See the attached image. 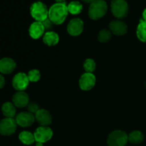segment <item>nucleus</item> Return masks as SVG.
Here are the masks:
<instances>
[{
	"label": "nucleus",
	"instance_id": "6ab92c4d",
	"mask_svg": "<svg viewBox=\"0 0 146 146\" xmlns=\"http://www.w3.org/2000/svg\"><path fill=\"white\" fill-rule=\"evenodd\" d=\"M19 139L23 144L27 145H30L34 144L36 142L34 134L29 131H22L19 135Z\"/></svg>",
	"mask_w": 146,
	"mask_h": 146
},
{
	"label": "nucleus",
	"instance_id": "423d86ee",
	"mask_svg": "<svg viewBox=\"0 0 146 146\" xmlns=\"http://www.w3.org/2000/svg\"><path fill=\"white\" fill-rule=\"evenodd\" d=\"M17 123L13 118H5L0 121V134L5 136L14 134L17 131Z\"/></svg>",
	"mask_w": 146,
	"mask_h": 146
},
{
	"label": "nucleus",
	"instance_id": "1a4fd4ad",
	"mask_svg": "<svg viewBox=\"0 0 146 146\" xmlns=\"http://www.w3.org/2000/svg\"><path fill=\"white\" fill-rule=\"evenodd\" d=\"M96 78L92 73H86L83 74L79 79V86L83 91H90L96 85Z\"/></svg>",
	"mask_w": 146,
	"mask_h": 146
},
{
	"label": "nucleus",
	"instance_id": "39448f33",
	"mask_svg": "<svg viewBox=\"0 0 146 146\" xmlns=\"http://www.w3.org/2000/svg\"><path fill=\"white\" fill-rule=\"evenodd\" d=\"M128 141V135L121 130H116L110 133L107 139L108 146H125Z\"/></svg>",
	"mask_w": 146,
	"mask_h": 146
},
{
	"label": "nucleus",
	"instance_id": "c85d7f7f",
	"mask_svg": "<svg viewBox=\"0 0 146 146\" xmlns=\"http://www.w3.org/2000/svg\"><path fill=\"white\" fill-rule=\"evenodd\" d=\"M142 17H143V19L144 21H146V8L143 10V11Z\"/></svg>",
	"mask_w": 146,
	"mask_h": 146
},
{
	"label": "nucleus",
	"instance_id": "9b49d317",
	"mask_svg": "<svg viewBox=\"0 0 146 146\" xmlns=\"http://www.w3.org/2000/svg\"><path fill=\"white\" fill-rule=\"evenodd\" d=\"M17 125L23 128L31 126L35 121V115L30 112H21L16 117Z\"/></svg>",
	"mask_w": 146,
	"mask_h": 146
},
{
	"label": "nucleus",
	"instance_id": "4be33fe9",
	"mask_svg": "<svg viewBox=\"0 0 146 146\" xmlns=\"http://www.w3.org/2000/svg\"><path fill=\"white\" fill-rule=\"evenodd\" d=\"M144 140V135L140 131H134L128 135V141L132 144L138 145Z\"/></svg>",
	"mask_w": 146,
	"mask_h": 146
},
{
	"label": "nucleus",
	"instance_id": "a878e982",
	"mask_svg": "<svg viewBox=\"0 0 146 146\" xmlns=\"http://www.w3.org/2000/svg\"><path fill=\"white\" fill-rule=\"evenodd\" d=\"M27 109H28L29 112L33 114H35L39 110V108H38V106L36 103L32 102L29 103L28 104V106H27Z\"/></svg>",
	"mask_w": 146,
	"mask_h": 146
},
{
	"label": "nucleus",
	"instance_id": "c756f323",
	"mask_svg": "<svg viewBox=\"0 0 146 146\" xmlns=\"http://www.w3.org/2000/svg\"><path fill=\"white\" fill-rule=\"evenodd\" d=\"M81 1H84V2H85V3H87V4H91V3L94 2V1H95V0H81Z\"/></svg>",
	"mask_w": 146,
	"mask_h": 146
},
{
	"label": "nucleus",
	"instance_id": "f8f14e48",
	"mask_svg": "<svg viewBox=\"0 0 146 146\" xmlns=\"http://www.w3.org/2000/svg\"><path fill=\"white\" fill-rule=\"evenodd\" d=\"M110 31L116 36H123L128 31V26L120 19L114 20L109 24Z\"/></svg>",
	"mask_w": 146,
	"mask_h": 146
},
{
	"label": "nucleus",
	"instance_id": "f03ea898",
	"mask_svg": "<svg viewBox=\"0 0 146 146\" xmlns=\"http://www.w3.org/2000/svg\"><path fill=\"white\" fill-rule=\"evenodd\" d=\"M108 11V4L104 0H95L88 8V17L93 20H98L104 17Z\"/></svg>",
	"mask_w": 146,
	"mask_h": 146
},
{
	"label": "nucleus",
	"instance_id": "412c9836",
	"mask_svg": "<svg viewBox=\"0 0 146 146\" xmlns=\"http://www.w3.org/2000/svg\"><path fill=\"white\" fill-rule=\"evenodd\" d=\"M68 13L73 15H77L81 14L83 11V5L78 1H72L67 5Z\"/></svg>",
	"mask_w": 146,
	"mask_h": 146
},
{
	"label": "nucleus",
	"instance_id": "b1692460",
	"mask_svg": "<svg viewBox=\"0 0 146 146\" xmlns=\"http://www.w3.org/2000/svg\"><path fill=\"white\" fill-rule=\"evenodd\" d=\"M96 68L95 61L92 58H87L84 63V68L86 73H93Z\"/></svg>",
	"mask_w": 146,
	"mask_h": 146
},
{
	"label": "nucleus",
	"instance_id": "4468645a",
	"mask_svg": "<svg viewBox=\"0 0 146 146\" xmlns=\"http://www.w3.org/2000/svg\"><path fill=\"white\" fill-rule=\"evenodd\" d=\"M35 119L41 126H48L52 122L51 113L45 109H39L35 114Z\"/></svg>",
	"mask_w": 146,
	"mask_h": 146
},
{
	"label": "nucleus",
	"instance_id": "ddd939ff",
	"mask_svg": "<svg viewBox=\"0 0 146 146\" xmlns=\"http://www.w3.org/2000/svg\"><path fill=\"white\" fill-rule=\"evenodd\" d=\"M12 103L17 108H24L29 104V97L24 91H17L13 96Z\"/></svg>",
	"mask_w": 146,
	"mask_h": 146
},
{
	"label": "nucleus",
	"instance_id": "f257e3e1",
	"mask_svg": "<svg viewBox=\"0 0 146 146\" xmlns=\"http://www.w3.org/2000/svg\"><path fill=\"white\" fill-rule=\"evenodd\" d=\"M68 14V7L66 3H55L48 9V19L56 25L63 24Z\"/></svg>",
	"mask_w": 146,
	"mask_h": 146
},
{
	"label": "nucleus",
	"instance_id": "dca6fc26",
	"mask_svg": "<svg viewBox=\"0 0 146 146\" xmlns=\"http://www.w3.org/2000/svg\"><path fill=\"white\" fill-rule=\"evenodd\" d=\"M45 31V28L42 22L35 21L32 23L29 29V34L33 39H38L42 36Z\"/></svg>",
	"mask_w": 146,
	"mask_h": 146
},
{
	"label": "nucleus",
	"instance_id": "aec40b11",
	"mask_svg": "<svg viewBox=\"0 0 146 146\" xmlns=\"http://www.w3.org/2000/svg\"><path fill=\"white\" fill-rule=\"evenodd\" d=\"M136 35L139 41L146 43V21H144L143 19L140 20L137 27Z\"/></svg>",
	"mask_w": 146,
	"mask_h": 146
},
{
	"label": "nucleus",
	"instance_id": "393cba45",
	"mask_svg": "<svg viewBox=\"0 0 146 146\" xmlns=\"http://www.w3.org/2000/svg\"><path fill=\"white\" fill-rule=\"evenodd\" d=\"M30 82H37L41 78V73L37 69H32L29 71L27 74Z\"/></svg>",
	"mask_w": 146,
	"mask_h": 146
},
{
	"label": "nucleus",
	"instance_id": "f3484780",
	"mask_svg": "<svg viewBox=\"0 0 146 146\" xmlns=\"http://www.w3.org/2000/svg\"><path fill=\"white\" fill-rule=\"evenodd\" d=\"M43 42L48 46H54L59 42V36L53 31H47L44 34Z\"/></svg>",
	"mask_w": 146,
	"mask_h": 146
},
{
	"label": "nucleus",
	"instance_id": "a211bd4d",
	"mask_svg": "<svg viewBox=\"0 0 146 146\" xmlns=\"http://www.w3.org/2000/svg\"><path fill=\"white\" fill-rule=\"evenodd\" d=\"M2 113L6 118H13L16 115V106L11 102H5L1 106Z\"/></svg>",
	"mask_w": 146,
	"mask_h": 146
},
{
	"label": "nucleus",
	"instance_id": "6e6552de",
	"mask_svg": "<svg viewBox=\"0 0 146 146\" xmlns=\"http://www.w3.org/2000/svg\"><path fill=\"white\" fill-rule=\"evenodd\" d=\"M36 142L44 143L51 139L53 131L48 126H40L36 128L34 133Z\"/></svg>",
	"mask_w": 146,
	"mask_h": 146
},
{
	"label": "nucleus",
	"instance_id": "2eb2a0df",
	"mask_svg": "<svg viewBox=\"0 0 146 146\" xmlns=\"http://www.w3.org/2000/svg\"><path fill=\"white\" fill-rule=\"evenodd\" d=\"M17 64L11 58L5 57L0 59V73L2 74H10L15 70Z\"/></svg>",
	"mask_w": 146,
	"mask_h": 146
},
{
	"label": "nucleus",
	"instance_id": "473e14b6",
	"mask_svg": "<svg viewBox=\"0 0 146 146\" xmlns=\"http://www.w3.org/2000/svg\"><path fill=\"white\" fill-rule=\"evenodd\" d=\"M125 1H126V0H125Z\"/></svg>",
	"mask_w": 146,
	"mask_h": 146
},
{
	"label": "nucleus",
	"instance_id": "7ed1b4c3",
	"mask_svg": "<svg viewBox=\"0 0 146 146\" xmlns=\"http://www.w3.org/2000/svg\"><path fill=\"white\" fill-rule=\"evenodd\" d=\"M30 14L36 21L43 22L48 18V9L42 1H35L30 7Z\"/></svg>",
	"mask_w": 146,
	"mask_h": 146
},
{
	"label": "nucleus",
	"instance_id": "2f4dec72",
	"mask_svg": "<svg viewBox=\"0 0 146 146\" xmlns=\"http://www.w3.org/2000/svg\"><path fill=\"white\" fill-rule=\"evenodd\" d=\"M56 3H65L66 0H55Z\"/></svg>",
	"mask_w": 146,
	"mask_h": 146
},
{
	"label": "nucleus",
	"instance_id": "cd10ccee",
	"mask_svg": "<svg viewBox=\"0 0 146 146\" xmlns=\"http://www.w3.org/2000/svg\"><path fill=\"white\" fill-rule=\"evenodd\" d=\"M5 79H4V77L3 76L2 74H0V89L3 88L5 86Z\"/></svg>",
	"mask_w": 146,
	"mask_h": 146
},
{
	"label": "nucleus",
	"instance_id": "0eeeda50",
	"mask_svg": "<svg viewBox=\"0 0 146 146\" xmlns=\"http://www.w3.org/2000/svg\"><path fill=\"white\" fill-rule=\"evenodd\" d=\"M27 74L20 72L16 74L12 79V86L18 91H24L27 88L29 84Z\"/></svg>",
	"mask_w": 146,
	"mask_h": 146
},
{
	"label": "nucleus",
	"instance_id": "7c9ffc66",
	"mask_svg": "<svg viewBox=\"0 0 146 146\" xmlns=\"http://www.w3.org/2000/svg\"><path fill=\"white\" fill-rule=\"evenodd\" d=\"M36 146H44V143L39 142H36Z\"/></svg>",
	"mask_w": 146,
	"mask_h": 146
},
{
	"label": "nucleus",
	"instance_id": "9d476101",
	"mask_svg": "<svg viewBox=\"0 0 146 146\" xmlns=\"http://www.w3.org/2000/svg\"><path fill=\"white\" fill-rule=\"evenodd\" d=\"M84 24L80 18H74L68 22L67 26V31L73 36H77L81 34L84 31Z\"/></svg>",
	"mask_w": 146,
	"mask_h": 146
},
{
	"label": "nucleus",
	"instance_id": "20e7f679",
	"mask_svg": "<svg viewBox=\"0 0 146 146\" xmlns=\"http://www.w3.org/2000/svg\"><path fill=\"white\" fill-rule=\"evenodd\" d=\"M111 10L113 15L118 19H122L128 16L129 7L125 0H112Z\"/></svg>",
	"mask_w": 146,
	"mask_h": 146
},
{
	"label": "nucleus",
	"instance_id": "5701e85b",
	"mask_svg": "<svg viewBox=\"0 0 146 146\" xmlns=\"http://www.w3.org/2000/svg\"><path fill=\"white\" fill-rule=\"evenodd\" d=\"M112 33L110 30L103 29L99 32L98 35V39L101 43H106L111 40Z\"/></svg>",
	"mask_w": 146,
	"mask_h": 146
},
{
	"label": "nucleus",
	"instance_id": "bb28decb",
	"mask_svg": "<svg viewBox=\"0 0 146 146\" xmlns=\"http://www.w3.org/2000/svg\"><path fill=\"white\" fill-rule=\"evenodd\" d=\"M43 25H44L45 30H47L48 31H50V30L53 28V25L54 24L52 23V21L49 19H46L45 21H44L42 22Z\"/></svg>",
	"mask_w": 146,
	"mask_h": 146
}]
</instances>
